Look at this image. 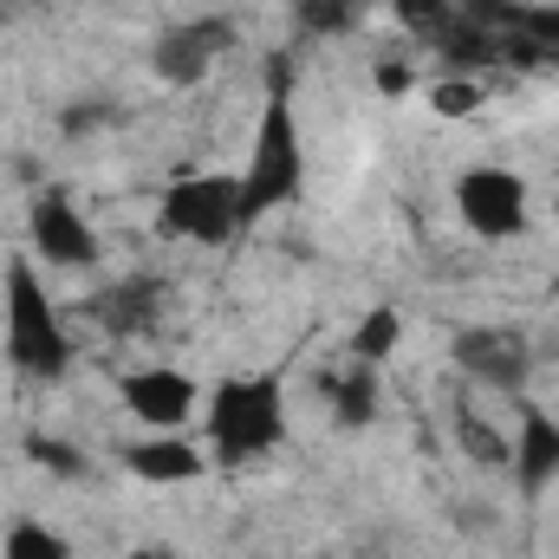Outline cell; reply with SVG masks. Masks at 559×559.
I'll return each instance as SVG.
<instances>
[{
  "mask_svg": "<svg viewBox=\"0 0 559 559\" xmlns=\"http://www.w3.org/2000/svg\"><path fill=\"white\" fill-rule=\"evenodd\" d=\"M0 352L20 378H39V384H59L72 371V332H66L39 267L20 254L0 267Z\"/></svg>",
  "mask_w": 559,
  "mask_h": 559,
  "instance_id": "6da1fadb",
  "label": "cell"
},
{
  "mask_svg": "<svg viewBox=\"0 0 559 559\" xmlns=\"http://www.w3.org/2000/svg\"><path fill=\"white\" fill-rule=\"evenodd\" d=\"M202 442L215 468H248L286 442V391L280 378H222L202 397Z\"/></svg>",
  "mask_w": 559,
  "mask_h": 559,
  "instance_id": "7a4b0ae2",
  "label": "cell"
},
{
  "mask_svg": "<svg viewBox=\"0 0 559 559\" xmlns=\"http://www.w3.org/2000/svg\"><path fill=\"white\" fill-rule=\"evenodd\" d=\"M235 176H241V215H248V228H261L267 215L293 209L306 195V138H299V118H293L286 92H267V105L254 118L248 163Z\"/></svg>",
  "mask_w": 559,
  "mask_h": 559,
  "instance_id": "3957f363",
  "label": "cell"
},
{
  "mask_svg": "<svg viewBox=\"0 0 559 559\" xmlns=\"http://www.w3.org/2000/svg\"><path fill=\"white\" fill-rule=\"evenodd\" d=\"M156 235L189 241V248H228L248 235L241 215V176L235 169H189L163 189L156 202Z\"/></svg>",
  "mask_w": 559,
  "mask_h": 559,
  "instance_id": "277c9868",
  "label": "cell"
},
{
  "mask_svg": "<svg viewBox=\"0 0 559 559\" xmlns=\"http://www.w3.org/2000/svg\"><path fill=\"white\" fill-rule=\"evenodd\" d=\"M455 222L488 248L521 241L527 235V176L508 163H468L455 176Z\"/></svg>",
  "mask_w": 559,
  "mask_h": 559,
  "instance_id": "5b68a950",
  "label": "cell"
},
{
  "mask_svg": "<svg viewBox=\"0 0 559 559\" xmlns=\"http://www.w3.org/2000/svg\"><path fill=\"white\" fill-rule=\"evenodd\" d=\"M26 241H33V254H39L46 267H59V274H92V267L105 261V241H98L92 215H85L66 189L33 195V209H26Z\"/></svg>",
  "mask_w": 559,
  "mask_h": 559,
  "instance_id": "8992f818",
  "label": "cell"
},
{
  "mask_svg": "<svg viewBox=\"0 0 559 559\" xmlns=\"http://www.w3.org/2000/svg\"><path fill=\"white\" fill-rule=\"evenodd\" d=\"M222 52H235V20H222V13L176 20V26L156 33V46H150V72H156L163 85L189 92V85H202V79L222 66Z\"/></svg>",
  "mask_w": 559,
  "mask_h": 559,
  "instance_id": "52a82bcc",
  "label": "cell"
},
{
  "mask_svg": "<svg viewBox=\"0 0 559 559\" xmlns=\"http://www.w3.org/2000/svg\"><path fill=\"white\" fill-rule=\"evenodd\" d=\"M455 371L488 384V391H521L534 378V345L521 325H462L455 345H449Z\"/></svg>",
  "mask_w": 559,
  "mask_h": 559,
  "instance_id": "ba28073f",
  "label": "cell"
},
{
  "mask_svg": "<svg viewBox=\"0 0 559 559\" xmlns=\"http://www.w3.org/2000/svg\"><path fill=\"white\" fill-rule=\"evenodd\" d=\"M118 397L143 429H189L195 411H202V384L182 365H143L118 384Z\"/></svg>",
  "mask_w": 559,
  "mask_h": 559,
  "instance_id": "9c48e42d",
  "label": "cell"
},
{
  "mask_svg": "<svg viewBox=\"0 0 559 559\" xmlns=\"http://www.w3.org/2000/svg\"><path fill=\"white\" fill-rule=\"evenodd\" d=\"M124 468L143 488H189V481H202L209 449L195 436H182V429H150L138 442H124Z\"/></svg>",
  "mask_w": 559,
  "mask_h": 559,
  "instance_id": "30bf717a",
  "label": "cell"
},
{
  "mask_svg": "<svg viewBox=\"0 0 559 559\" xmlns=\"http://www.w3.org/2000/svg\"><path fill=\"white\" fill-rule=\"evenodd\" d=\"M508 475H514L521 495H547V488H554L559 481V417H547V411H521Z\"/></svg>",
  "mask_w": 559,
  "mask_h": 559,
  "instance_id": "8fae6325",
  "label": "cell"
},
{
  "mask_svg": "<svg viewBox=\"0 0 559 559\" xmlns=\"http://www.w3.org/2000/svg\"><path fill=\"white\" fill-rule=\"evenodd\" d=\"M319 391H325V404H332V423H338V429H371V423L384 417V384H378V365H352V371L325 378Z\"/></svg>",
  "mask_w": 559,
  "mask_h": 559,
  "instance_id": "7c38bea8",
  "label": "cell"
},
{
  "mask_svg": "<svg viewBox=\"0 0 559 559\" xmlns=\"http://www.w3.org/2000/svg\"><path fill=\"white\" fill-rule=\"evenodd\" d=\"M0 559H79V554H72V540H66L52 521L20 514V521L0 534Z\"/></svg>",
  "mask_w": 559,
  "mask_h": 559,
  "instance_id": "4fadbf2b",
  "label": "cell"
},
{
  "mask_svg": "<svg viewBox=\"0 0 559 559\" xmlns=\"http://www.w3.org/2000/svg\"><path fill=\"white\" fill-rule=\"evenodd\" d=\"M156 299H163V286H156V280H131V286L105 293L92 312H98L111 332H143V325H150V312H156Z\"/></svg>",
  "mask_w": 559,
  "mask_h": 559,
  "instance_id": "5bb4252c",
  "label": "cell"
},
{
  "mask_svg": "<svg viewBox=\"0 0 559 559\" xmlns=\"http://www.w3.org/2000/svg\"><path fill=\"white\" fill-rule=\"evenodd\" d=\"M397 345H404V312H397V306H371V312L358 319V332H352V358H358V365H384Z\"/></svg>",
  "mask_w": 559,
  "mask_h": 559,
  "instance_id": "9a60e30c",
  "label": "cell"
},
{
  "mask_svg": "<svg viewBox=\"0 0 559 559\" xmlns=\"http://www.w3.org/2000/svg\"><path fill=\"white\" fill-rule=\"evenodd\" d=\"M481 105H488V92H481V85H475L468 72H442V79L429 85V111H436V118H449V124L475 118Z\"/></svg>",
  "mask_w": 559,
  "mask_h": 559,
  "instance_id": "2e32d148",
  "label": "cell"
},
{
  "mask_svg": "<svg viewBox=\"0 0 559 559\" xmlns=\"http://www.w3.org/2000/svg\"><path fill=\"white\" fill-rule=\"evenodd\" d=\"M462 455L475 462V468H508V455H514V436H501L495 423H462Z\"/></svg>",
  "mask_w": 559,
  "mask_h": 559,
  "instance_id": "e0dca14e",
  "label": "cell"
},
{
  "mask_svg": "<svg viewBox=\"0 0 559 559\" xmlns=\"http://www.w3.org/2000/svg\"><path fill=\"white\" fill-rule=\"evenodd\" d=\"M26 455H33L39 468H52L59 481H79V475H85V455H79L72 442H52V436H26Z\"/></svg>",
  "mask_w": 559,
  "mask_h": 559,
  "instance_id": "ac0fdd59",
  "label": "cell"
},
{
  "mask_svg": "<svg viewBox=\"0 0 559 559\" xmlns=\"http://www.w3.org/2000/svg\"><path fill=\"white\" fill-rule=\"evenodd\" d=\"M371 85H378L384 98H404V92L417 85V72H411L404 59H378V72H371Z\"/></svg>",
  "mask_w": 559,
  "mask_h": 559,
  "instance_id": "d6986e66",
  "label": "cell"
},
{
  "mask_svg": "<svg viewBox=\"0 0 559 559\" xmlns=\"http://www.w3.org/2000/svg\"><path fill=\"white\" fill-rule=\"evenodd\" d=\"M98 118H105V105H72V111H66V131L85 138V131H98Z\"/></svg>",
  "mask_w": 559,
  "mask_h": 559,
  "instance_id": "ffe728a7",
  "label": "cell"
},
{
  "mask_svg": "<svg viewBox=\"0 0 559 559\" xmlns=\"http://www.w3.org/2000/svg\"><path fill=\"white\" fill-rule=\"evenodd\" d=\"M124 559H176V554H169V547H131Z\"/></svg>",
  "mask_w": 559,
  "mask_h": 559,
  "instance_id": "44dd1931",
  "label": "cell"
},
{
  "mask_svg": "<svg viewBox=\"0 0 559 559\" xmlns=\"http://www.w3.org/2000/svg\"><path fill=\"white\" fill-rule=\"evenodd\" d=\"M554 222H559V195H554Z\"/></svg>",
  "mask_w": 559,
  "mask_h": 559,
  "instance_id": "7402d4cb",
  "label": "cell"
},
{
  "mask_svg": "<svg viewBox=\"0 0 559 559\" xmlns=\"http://www.w3.org/2000/svg\"><path fill=\"white\" fill-rule=\"evenodd\" d=\"M358 7H365V0H358ZM391 7H397V0H391Z\"/></svg>",
  "mask_w": 559,
  "mask_h": 559,
  "instance_id": "603a6c76",
  "label": "cell"
}]
</instances>
